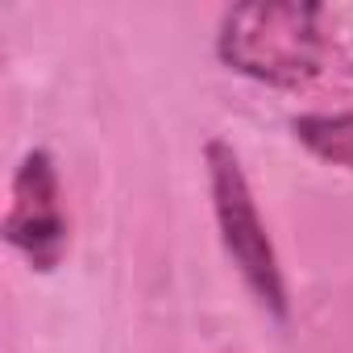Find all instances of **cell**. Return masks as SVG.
I'll return each mask as SVG.
<instances>
[{"instance_id": "7a4b0ae2", "label": "cell", "mask_w": 353, "mask_h": 353, "mask_svg": "<svg viewBox=\"0 0 353 353\" xmlns=\"http://www.w3.org/2000/svg\"><path fill=\"white\" fill-rule=\"evenodd\" d=\"M204 162H208V188H212V212H216V229L225 241V254L233 258L241 283L254 291V299L274 316L287 320V283H283V266L274 254V241L258 216L250 179L241 170V158L229 141L212 137L204 145Z\"/></svg>"}, {"instance_id": "277c9868", "label": "cell", "mask_w": 353, "mask_h": 353, "mask_svg": "<svg viewBox=\"0 0 353 353\" xmlns=\"http://www.w3.org/2000/svg\"><path fill=\"white\" fill-rule=\"evenodd\" d=\"M291 129L320 162L353 170V112H307L295 117Z\"/></svg>"}, {"instance_id": "3957f363", "label": "cell", "mask_w": 353, "mask_h": 353, "mask_svg": "<svg viewBox=\"0 0 353 353\" xmlns=\"http://www.w3.org/2000/svg\"><path fill=\"white\" fill-rule=\"evenodd\" d=\"M5 241L30 258L34 270H54L67 254V216L59 170L46 150H30L13 174V204L5 212Z\"/></svg>"}, {"instance_id": "6da1fadb", "label": "cell", "mask_w": 353, "mask_h": 353, "mask_svg": "<svg viewBox=\"0 0 353 353\" xmlns=\"http://www.w3.org/2000/svg\"><path fill=\"white\" fill-rule=\"evenodd\" d=\"M320 5L299 0H254L233 5L221 21V59L270 88H307L324 67Z\"/></svg>"}]
</instances>
